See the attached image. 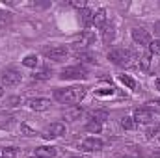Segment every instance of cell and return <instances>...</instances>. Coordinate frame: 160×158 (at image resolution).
Wrapping results in <instances>:
<instances>
[{"label": "cell", "instance_id": "e575fe53", "mask_svg": "<svg viewBox=\"0 0 160 158\" xmlns=\"http://www.w3.org/2000/svg\"><path fill=\"white\" fill-rule=\"evenodd\" d=\"M0 158H4V156H2V155H0Z\"/></svg>", "mask_w": 160, "mask_h": 158}, {"label": "cell", "instance_id": "f546056e", "mask_svg": "<svg viewBox=\"0 0 160 158\" xmlns=\"http://www.w3.org/2000/svg\"><path fill=\"white\" fill-rule=\"evenodd\" d=\"M155 34L160 36V21H158V22H155Z\"/></svg>", "mask_w": 160, "mask_h": 158}, {"label": "cell", "instance_id": "ba28073f", "mask_svg": "<svg viewBox=\"0 0 160 158\" xmlns=\"http://www.w3.org/2000/svg\"><path fill=\"white\" fill-rule=\"evenodd\" d=\"M91 41H93V34H91V32H80L78 36H75V37H73L71 45H73L75 48L86 50V47H88V45H91Z\"/></svg>", "mask_w": 160, "mask_h": 158}, {"label": "cell", "instance_id": "7402d4cb", "mask_svg": "<svg viewBox=\"0 0 160 158\" xmlns=\"http://www.w3.org/2000/svg\"><path fill=\"white\" fill-rule=\"evenodd\" d=\"M121 126H123L125 130H132V128L136 126V121L132 117H128V116H125V117L121 119Z\"/></svg>", "mask_w": 160, "mask_h": 158}, {"label": "cell", "instance_id": "d590c367", "mask_svg": "<svg viewBox=\"0 0 160 158\" xmlns=\"http://www.w3.org/2000/svg\"><path fill=\"white\" fill-rule=\"evenodd\" d=\"M157 104H160V101H158V102H157Z\"/></svg>", "mask_w": 160, "mask_h": 158}, {"label": "cell", "instance_id": "8fae6325", "mask_svg": "<svg viewBox=\"0 0 160 158\" xmlns=\"http://www.w3.org/2000/svg\"><path fill=\"white\" fill-rule=\"evenodd\" d=\"M28 106L34 110V112H45L50 108V101L45 99V97H36V99H30L28 101Z\"/></svg>", "mask_w": 160, "mask_h": 158}, {"label": "cell", "instance_id": "1f68e13d", "mask_svg": "<svg viewBox=\"0 0 160 158\" xmlns=\"http://www.w3.org/2000/svg\"><path fill=\"white\" fill-rule=\"evenodd\" d=\"M2 95H4V87L0 86V97H2Z\"/></svg>", "mask_w": 160, "mask_h": 158}, {"label": "cell", "instance_id": "44dd1931", "mask_svg": "<svg viewBox=\"0 0 160 158\" xmlns=\"http://www.w3.org/2000/svg\"><path fill=\"white\" fill-rule=\"evenodd\" d=\"M77 58H78L80 62H86V63H93V62H95V56H93L91 52H86V50L77 52Z\"/></svg>", "mask_w": 160, "mask_h": 158}, {"label": "cell", "instance_id": "52a82bcc", "mask_svg": "<svg viewBox=\"0 0 160 158\" xmlns=\"http://www.w3.org/2000/svg\"><path fill=\"white\" fill-rule=\"evenodd\" d=\"M132 119L136 121V123H140V125H149L155 116H153V112L151 110H147V108H136L134 112H132Z\"/></svg>", "mask_w": 160, "mask_h": 158}, {"label": "cell", "instance_id": "484cf974", "mask_svg": "<svg viewBox=\"0 0 160 158\" xmlns=\"http://www.w3.org/2000/svg\"><path fill=\"white\" fill-rule=\"evenodd\" d=\"M149 52L155 56H160V39H153L149 43Z\"/></svg>", "mask_w": 160, "mask_h": 158}, {"label": "cell", "instance_id": "e0dca14e", "mask_svg": "<svg viewBox=\"0 0 160 158\" xmlns=\"http://www.w3.org/2000/svg\"><path fill=\"white\" fill-rule=\"evenodd\" d=\"M38 63H39L38 54H28V56H24V60H22V65H24V67H28V69H36V67H38Z\"/></svg>", "mask_w": 160, "mask_h": 158}, {"label": "cell", "instance_id": "7c38bea8", "mask_svg": "<svg viewBox=\"0 0 160 158\" xmlns=\"http://www.w3.org/2000/svg\"><path fill=\"white\" fill-rule=\"evenodd\" d=\"M56 155H58V149L52 145H41L36 149V156L39 158H54Z\"/></svg>", "mask_w": 160, "mask_h": 158}, {"label": "cell", "instance_id": "7a4b0ae2", "mask_svg": "<svg viewBox=\"0 0 160 158\" xmlns=\"http://www.w3.org/2000/svg\"><path fill=\"white\" fill-rule=\"evenodd\" d=\"M108 60L116 65H128L130 60H134V54L130 50L123 48V47H118V48H112L108 52Z\"/></svg>", "mask_w": 160, "mask_h": 158}, {"label": "cell", "instance_id": "2e32d148", "mask_svg": "<svg viewBox=\"0 0 160 158\" xmlns=\"http://www.w3.org/2000/svg\"><path fill=\"white\" fill-rule=\"evenodd\" d=\"M80 15H82V22H84V26H86V28L93 26V11H91V9L84 7V9L80 11Z\"/></svg>", "mask_w": 160, "mask_h": 158}, {"label": "cell", "instance_id": "9a60e30c", "mask_svg": "<svg viewBox=\"0 0 160 158\" xmlns=\"http://www.w3.org/2000/svg\"><path fill=\"white\" fill-rule=\"evenodd\" d=\"M114 37H116V26L114 24H104L102 26V39H104V43L114 41Z\"/></svg>", "mask_w": 160, "mask_h": 158}, {"label": "cell", "instance_id": "277c9868", "mask_svg": "<svg viewBox=\"0 0 160 158\" xmlns=\"http://www.w3.org/2000/svg\"><path fill=\"white\" fill-rule=\"evenodd\" d=\"M60 78H63V80H84V78H88V69H86L84 65H71V67H65V69H62Z\"/></svg>", "mask_w": 160, "mask_h": 158}, {"label": "cell", "instance_id": "ffe728a7", "mask_svg": "<svg viewBox=\"0 0 160 158\" xmlns=\"http://www.w3.org/2000/svg\"><path fill=\"white\" fill-rule=\"evenodd\" d=\"M119 82L123 86H127L128 89H136V80L132 77H128V75H119Z\"/></svg>", "mask_w": 160, "mask_h": 158}, {"label": "cell", "instance_id": "5b68a950", "mask_svg": "<svg viewBox=\"0 0 160 158\" xmlns=\"http://www.w3.org/2000/svg\"><path fill=\"white\" fill-rule=\"evenodd\" d=\"M21 73L17 71V69H13V67H8V69H4L2 71V84L4 86H8V87H13V86H17L19 82H21Z\"/></svg>", "mask_w": 160, "mask_h": 158}, {"label": "cell", "instance_id": "4316f807", "mask_svg": "<svg viewBox=\"0 0 160 158\" xmlns=\"http://www.w3.org/2000/svg\"><path fill=\"white\" fill-rule=\"evenodd\" d=\"M9 106H19L21 104V97H9Z\"/></svg>", "mask_w": 160, "mask_h": 158}, {"label": "cell", "instance_id": "ac0fdd59", "mask_svg": "<svg viewBox=\"0 0 160 158\" xmlns=\"http://www.w3.org/2000/svg\"><path fill=\"white\" fill-rule=\"evenodd\" d=\"M151 52H147V54H143L142 58H140V62H138V67L142 69V71H149V67H151Z\"/></svg>", "mask_w": 160, "mask_h": 158}, {"label": "cell", "instance_id": "83f0119b", "mask_svg": "<svg viewBox=\"0 0 160 158\" xmlns=\"http://www.w3.org/2000/svg\"><path fill=\"white\" fill-rule=\"evenodd\" d=\"M114 93V89L110 87V89H102V91H97V95H112Z\"/></svg>", "mask_w": 160, "mask_h": 158}, {"label": "cell", "instance_id": "6da1fadb", "mask_svg": "<svg viewBox=\"0 0 160 158\" xmlns=\"http://www.w3.org/2000/svg\"><path fill=\"white\" fill-rule=\"evenodd\" d=\"M86 95V87L82 86H69V87H62L54 91V99L62 104H75L80 102Z\"/></svg>", "mask_w": 160, "mask_h": 158}, {"label": "cell", "instance_id": "d6a6232c", "mask_svg": "<svg viewBox=\"0 0 160 158\" xmlns=\"http://www.w3.org/2000/svg\"><path fill=\"white\" fill-rule=\"evenodd\" d=\"M26 158H39V156H36V155H32V156H26Z\"/></svg>", "mask_w": 160, "mask_h": 158}, {"label": "cell", "instance_id": "d6986e66", "mask_svg": "<svg viewBox=\"0 0 160 158\" xmlns=\"http://www.w3.org/2000/svg\"><path fill=\"white\" fill-rule=\"evenodd\" d=\"M86 130H88V132H93V134H101V130H102V123L91 119V121L86 125Z\"/></svg>", "mask_w": 160, "mask_h": 158}, {"label": "cell", "instance_id": "8992f818", "mask_svg": "<svg viewBox=\"0 0 160 158\" xmlns=\"http://www.w3.org/2000/svg\"><path fill=\"white\" fill-rule=\"evenodd\" d=\"M67 134V126L63 123H50L47 128H45V138H62Z\"/></svg>", "mask_w": 160, "mask_h": 158}, {"label": "cell", "instance_id": "d4e9b609", "mask_svg": "<svg viewBox=\"0 0 160 158\" xmlns=\"http://www.w3.org/2000/svg\"><path fill=\"white\" fill-rule=\"evenodd\" d=\"M9 22H11V13L0 9V26H6V24H9Z\"/></svg>", "mask_w": 160, "mask_h": 158}, {"label": "cell", "instance_id": "cb8c5ba5", "mask_svg": "<svg viewBox=\"0 0 160 158\" xmlns=\"http://www.w3.org/2000/svg\"><path fill=\"white\" fill-rule=\"evenodd\" d=\"M91 119H93V121H99V123H104V121L108 119V114H106V112L95 110V112H91Z\"/></svg>", "mask_w": 160, "mask_h": 158}, {"label": "cell", "instance_id": "3957f363", "mask_svg": "<svg viewBox=\"0 0 160 158\" xmlns=\"http://www.w3.org/2000/svg\"><path fill=\"white\" fill-rule=\"evenodd\" d=\"M67 54H69V48L65 45H52V47L43 48V56L52 62H62L67 58Z\"/></svg>", "mask_w": 160, "mask_h": 158}, {"label": "cell", "instance_id": "836d02e7", "mask_svg": "<svg viewBox=\"0 0 160 158\" xmlns=\"http://www.w3.org/2000/svg\"><path fill=\"white\" fill-rule=\"evenodd\" d=\"M67 158H84V156H67Z\"/></svg>", "mask_w": 160, "mask_h": 158}, {"label": "cell", "instance_id": "9c48e42d", "mask_svg": "<svg viewBox=\"0 0 160 158\" xmlns=\"http://www.w3.org/2000/svg\"><path fill=\"white\" fill-rule=\"evenodd\" d=\"M130 36H132V39L136 45H149L151 43V34L145 30V28H132L130 30Z\"/></svg>", "mask_w": 160, "mask_h": 158}, {"label": "cell", "instance_id": "603a6c76", "mask_svg": "<svg viewBox=\"0 0 160 158\" xmlns=\"http://www.w3.org/2000/svg\"><path fill=\"white\" fill-rule=\"evenodd\" d=\"M21 155V151L17 149V147H8V149H4V153H2V156L6 158H17Z\"/></svg>", "mask_w": 160, "mask_h": 158}, {"label": "cell", "instance_id": "30bf717a", "mask_svg": "<svg viewBox=\"0 0 160 158\" xmlns=\"http://www.w3.org/2000/svg\"><path fill=\"white\" fill-rule=\"evenodd\" d=\"M102 140L101 138H95V136H89V138H86L84 141H82V149L86 151V153H95V151H101L102 149Z\"/></svg>", "mask_w": 160, "mask_h": 158}, {"label": "cell", "instance_id": "4dcf8cb0", "mask_svg": "<svg viewBox=\"0 0 160 158\" xmlns=\"http://www.w3.org/2000/svg\"><path fill=\"white\" fill-rule=\"evenodd\" d=\"M155 87H157V89L160 91V78H157V80H155Z\"/></svg>", "mask_w": 160, "mask_h": 158}, {"label": "cell", "instance_id": "4fadbf2b", "mask_svg": "<svg viewBox=\"0 0 160 158\" xmlns=\"http://www.w3.org/2000/svg\"><path fill=\"white\" fill-rule=\"evenodd\" d=\"M82 114H84V110H82L80 106H77V104H73L71 108H67V110L63 112V117L67 119V121H78V119L82 117Z\"/></svg>", "mask_w": 160, "mask_h": 158}, {"label": "cell", "instance_id": "5bb4252c", "mask_svg": "<svg viewBox=\"0 0 160 158\" xmlns=\"http://www.w3.org/2000/svg\"><path fill=\"white\" fill-rule=\"evenodd\" d=\"M106 24V9H97V11H93V26L95 28H102Z\"/></svg>", "mask_w": 160, "mask_h": 158}, {"label": "cell", "instance_id": "f1b7e54d", "mask_svg": "<svg viewBox=\"0 0 160 158\" xmlns=\"http://www.w3.org/2000/svg\"><path fill=\"white\" fill-rule=\"evenodd\" d=\"M21 130H22V132H26V136H32V134H34V130H30L26 125H22V126H21Z\"/></svg>", "mask_w": 160, "mask_h": 158}]
</instances>
